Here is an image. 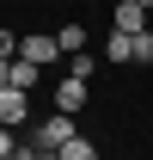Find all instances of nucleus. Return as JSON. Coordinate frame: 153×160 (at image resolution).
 Instances as JSON below:
<instances>
[{"mask_svg":"<svg viewBox=\"0 0 153 160\" xmlns=\"http://www.w3.org/2000/svg\"><path fill=\"white\" fill-rule=\"evenodd\" d=\"M74 136H80V129H74V117H67V111H49V117H37V123H31L25 148H37V154H61Z\"/></svg>","mask_w":153,"mask_h":160,"instance_id":"1","label":"nucleus"},{"mask_svg":"<svg viewBox=\"0 0 153 160\" xmlns=\"http://www.w3.org/2000/svg\"><path fill=\"white\" fill-rule=\"evenodd\" d=\"M19 56L37 62V68H55V62H61V43L49 37V31H31V37H19Z\"/></svg>","mask_w":153,"mask_h":160,"instance_id":"2","label":"nucleus"},{"mask_svg":"<svg viewBox=\"0 0 153 160\" xmlns=\"http://www.w3.org/2000/svg\"><path fill=\"white\" fill-rule=\"evenodd\" d=\"M0 123H6V129L31 123V92H19V86H0Z\"/></svg>","mask_w":153,"mask_h":160,"instance_id":"3","label":"nucleus"},{"mask_svg":"<svg viewBox=\"0 0 153 160\" xmlns=\"http://www.w3.org/2000/svg\"><path fill=\"white\" fill-rule=\"evenodd\" d=\"M6 86H19V92H37V86H43V68H37V62H6Z\"/></svg>","mask_w":153,"mask_h":160,"instance_id":"4","label":"nucleus"},{"mask_svg":"<svg viewBox=\"0 0 153 160\" xmlns=\"http://www.w3.org/2000/svg\"><path fill=\"white\" fill-rule=\"evenodd\" d=\"M80 105H86V80H74V74L55 80V111H67V117H74Z\"/></svg>","mask_w":153,"mask_h":160,"instance_id":"5","label":"nucleus"},{"mask_svg":"<svg viewBox=\"0 0 153 160\" xmlns=\"http://www.w3.org/2000/svg\"><path fill=\"white\" fill-rule=\"evenodd\" d=\"M116 31H147V6H141V0H116Z\"/></svg>","mask_w":153,"mask_h":160,"instance_id":"6","label":"nucleus"},{"mask_svg":"<svg viewBox=\"0 0 153 160\" xmlns=\"http://www.w3.org/2000/svg\"><path fill=\"white\" fill-rule=\"evenodd\" d=\"M104 62H135V37L129 31H110L104 37Z\"/></svg>","mask_w":153,"mask_h":160,"instance_id":"7","label":"nucleus"},{"mask_svg":"<svg viewBox=\"0 0 153 160\" xmlns=\"http://www.w3.org/2000/svg\"><path fill=\"white\" fill-rule=\"evenodd\" d=\"M55 43H61V56H80V49H86V25H61Z\"/></svg>","mask_w":153,"mask_h":160,"instance_id":"8","label":"nucleus"},{"mask_svg":"<svg viewBox=\"0 0 153 160\" xmlns=\"http://www.w3.org/2000/svg\"><path fill=\"white\" fill-rule=\"evenodd\" d=\"M92 68H98V56H92V49H80V56H67V74H74V80H92Z\"/></svg>","mask_w":153,"mask_h":160,"instance_id":"9","label":"nucleus"},{"mask_svg":"<svg viewBox=\"0 0 153 160\" xmlns=\"http://www.w3.org/2000/svg\"><path fill=\"white\" fill-rule=\"evenodd\" d=\"M61 160H98V148H92V142H86V136H74V142H67V148H61Z\"/></svg>","mask_w":153,"mask_h":160,"instance_id":"10","label":"nucleus"},{"mask_svg":"<svg viewBox=\"0 0 153 160\" xmlns=\"http://www.w3.org/2000/svg\"><path fill=\"white\" fill-rule=\"evenodd\" d=\"M0 62H19V31H0Z\"/></svg>","mask_w":153,"mask_h":160,"instance_id":"11","label":"nucleus"},{"mask_svg":"<svg viewBox=\"0 0 153 160\" xmlns=\"http://www.w3.org/2000/svg\"><path fill=\"white\" fill-rule=\"evenodd\" d=\"M19 148H25V142L12 136V129H6V123H0V160H12V154H19Z\"/></svg>","mask_w":153,"mask_h":160,"instance_id":"12","label":"nucleus"},{"mask_svg":"<svg viewBox=\"0 0 153 160\" xmlns=\"http://www.w3.org/2000/svg\"><path fill=\"white\" fill-rule=\"evenodd\" d=\"M135 62H153V31H135Z\"/></svg>","mask_w":153,"mask_h":160,"instance_id":"13","label":"nucleus"},{"mask_svg":"<svg viewBox=\"0 0 153 160\" xmlns=\"http://www.w3.org/2000/svg\"><path fill=\"white\" fill-rule=\"evenodd\" d=\"M25 160H61V154H37V148H25Z\"/></svg>","mask_w":153,"mask_h":160,"instance_id":"14","label":"nucleus"},{"mask_svg":"<svg viewBox=\"0 0 153 160\" xmlns=\"http://www.w3.org/2000/svg\"><path fill=\"white\" fill-rule=\"evenodd\" d=\"M0 86H6V62H0Z\"/></svg>","mask_w":153,"mask_h":160,"instance_id":"15","label":"nucleus"}]
</instances>
